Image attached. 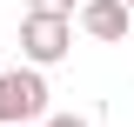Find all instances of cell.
Instances as JSON below:
<instances>
[{
	"label": "cell",
	"instance_id": "1",
	"mask_svg": "<svg viewBox=\"0 0 134 127\" xmlns=\"http://www.w3.org/2000/svg\"><path fill=\"white\" fill-rule=\"evenodd\" d=\"M47 67H34V60H20V67H0V120H40L47 114Z\"/></svg>",
	"mask_w": 134,
	"mask_h": 127
},
{
	"label": "cell",
	"instance_id": "2",
	"mask_svg": "<svg viewBox=\"0 0 134 127\" xmlns=\"http://www.w3.org/2000/svg\"><path fill=\"white\" fill-rule=\"evenodd\" d=\"M67 54H74V20L67 14H27L20 20V60L54 67V60H67Z\"/></svg>",
	"mask_w": 134,
	"mask_h": 127
},
{
	"label": "cell",
	"instance_id": "3",
	"mask_svg": "<svg viewBox=\"0 0 134 127\" xmlns=\"http://www.w3.org/2000/svg\"><path fill=\"white\" fill-rule=\"evenodd\" d=\"M74 20H81V33H87V40H100V47L127 40V27H134V14L121 7V0H81V7H74Z\"/></svg>",
	"mask_w": 134,
	"mask_h": 127
},
{
	"label": "cell",
	"instance_id": "4",
	"mask_svg": "<svg viewBox=\"0 0 134 127\" xmlns=\"http://www.w3.org/2000/svg\"><path fill=\"white\" fill-rule=\"evenodd\" d=\"M74 7L81 0H27V14H67V20H74Z\"/></svg>",
	"mask_w": 134,
	"mask_h": 127
},
{
	"label": "cell",
	"instance_id": "5",
	"mask_svg": "<svg viewBox=\"0 0 134 127\" xmlns=\"http://www.w3.org/2000/svg\"><path fill=\"white\" fill-rule=\"evenodd\" d=\"M40 127H87V114H40Z\"/></svg>",
	"mask_w": 134,
	"mask_h": 127
},
{
	"label": "cell",
	"instance_id": "6",
	"mask_svg": "<svg viewBox=\"0 0 134 127\" xmlns=\"http://www.w3.org/2000/svg\"><path fill=\"white\" fill-rule=\"evenodd\" d=\"M0 127H34V120H0Z\"/></svg>",
	"mask_w": 134,
	"mask_h": 127
},
{
	"label": "cell",
	"instance_id": "7",
	"mask_svg": "<svg viewBox=\"0 0 134 127\" xmlns=\"http://www.w3.org/2000/svg\"><path fill=\"white\" fill-rule=\"evenodd\" d=\"M121 7H127V14H134V0H121Z\"/></svg>",
	"mask_w": 134,
	"mask_h": 127
}]
</instances>
